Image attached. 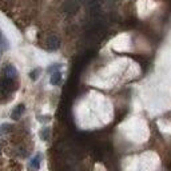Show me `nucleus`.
Here are the masks:
<instances>
[{"mask_svg": "<svg viewBox=\"0 0 171 171\" xmlns=\"http://www.w3.org/2000/svg\"><path fill=\"white\" fill-rule=\"evenodd\" d=\"M60 47V40L58 39V36H49L47 39V48L48 51H56Z\"/></svg>", "mask_w": 171, "mask_h": 171, "instance_id": "obj_1", "label": "nucleus"}, {"mask_svg": "<svg viewBox=\"0 0 171 171\" xmlns=\"http://www.w3.org/2000/svg\"><path fill=\"white\" fill-rule=\"evenodd\" d=\"M24 110H25L24 104H17V106L15 107V109L12 110V112H11V118H12L13 120L20 119V118H21V115H23V112H24Z\"/></svg>", "mask_w": 171, "mask_h": 171, "instance_id": "obj_2", "label": "nucleus"}, {"mask_svg": "<svg viewBox=\"0 0 171 171\" xmlns=\"http://www.w3.org/2000/svg\"><path fill=\"white\" fill-rule=\"evenodd\" d=\"M4 75H6V78L7 79H11V80H13L17 76V71H16V68L13 66H11V64H8L7 67H6V70H4Z\"/></svg>", "mask_w": 171, "mask_h": 171, "instance_id": "obj_3", "label": "nucleus"}, {"mask_svg": "<svg viewBox=\"0 0 171 171\" xmlns=\"http://www.w3.org/2000/svg\"><path fill=\"white\" fill-rule=\"evenodd\" d=\"M42 159H43L42 154H36V155H35L34 158L31 159V163H30L31 169L35 170V171H38V170H39V167H40V162H42Z\"/></svg>", "mask_w": 171, "mask_h": 171, "instance_id": "obj_4", "label": "nucleus"}, {"mask_svg": "<svg viewBox=\"0 0 171 171\" xmlns=\"http://www.w3.org/2000/svg\"><path fill=\"white\" fill-rule=\"evenodd\" d=\"M49 82H51L52 86H59L62 83V72H60V71L51 74V79H49Z\"/></svg>", "mask_w": 171, "mask_h": 171, "instance_id": "obj_5", "label": "nucleus"}, {"mask_svg": "<svg viewBox=\"0 0 171 171\" xmlns=\"http://www.w3.org/2000/svg\"><path fill=\"white\" fill-rule=\"evenodd\" d=\"M62 68V64H59V63H55V64H51L47 68V71L49 74H53V72H58V71H60Z\"/></svg>", "mask_w": 171, "mask_h": 171, "instance_id": "obj_6", "label": "nucleus"}, {"mask_svg": "<svg viewBox=\"0 0 171 171\" xmlns=\"http://www.w3.org/2000/svg\"><path fill=\"white\" fill-rule=\"evenodd\" d=\"M40 138H42L43 141H47L49 138V128L48 127H44L42 131H40Z\"/></svg>", "mask_w": 171, "mask_h": 171, "instance_id": "obj_7", "label": "nucleus"}, {"mask_svg": "<svg viewBox=\"0 0 171 171\" xmlns=\"http://www.w3.org/2000/svg\"><path fill=\"white\" fill-rule=\"evenodd\" d=\"M39 75H40V68H35L34 71H31L30 72V78L32 80H36L39 78Z\"/></svg>", "mask_w": 171, "mask_h": 171, "instance_id": "obj_8", "label": "nucleus"}, {"mask_svg": "<svg viewBox=\"0 0 171 171\" xmlns=\"http://www.w3.org/2000/svg\"><path fill=\"white\" fill-rule=\"evenodd\" d=\"M0 46H2L3 48H8V43H7L6 38L2 35V32H0Z\"/></svg>", "mask_w": 171, "mask_h": 171, "instance_id": "obj_9", "label": "nucleus"}]
</instances>
